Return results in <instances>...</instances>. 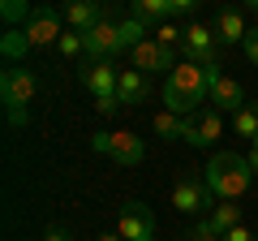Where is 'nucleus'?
<instances>
[{"label": "nucleus", "instance_id": "obj_1", "mask_svg": "<svg viewBox=\"0 0 258 241\" xmlns=\"http://www.w3.org/2000/svg\"><path fill=\"white\" fill-rule=\"evenodd\" d=\"M207 99H211V69L181 61L164 78V108L176 112V116H198L207 108Z\"/></svg>", "mask_w": 258, "mask_h": 241}, {"label": "nucleus", "instance_id": "obj_2", "mask_svg": "<svg viewBox=\"0 0 258 241\" xmlns=\"http://www.w3.org/2000/svg\"><path fill=\"white\" fill-rule=\"evenodd\" d=\"M203 181H207V190H211L220 203H237V198L254 186V168H249V159L237 155V151H215L211 164H207V172H203Z\"/></svg>", "mask_w": 258, "mask_h": 241}, {"label": "nucleus", "instance_id": "obj_3", "mask_svg": "<svg viewBox=\"0 0 258 241\" xmlns=\"http://www.w3.org/2000/svg\"><path fill=\"white\" fill-rule=\"evenodd\" d=\"M0 99L9 108V125H26V103L35 99V74L30 69H5L0 74Z\"/></svg>", "mask_w": 258, "mask_h": 241}, {"label": "nucleus", "instance_id": "obj_4", "mask_svg": "<svg viewBox=\"0 0 258 241\" xmlns=\"http://www.w3.org/2000/svg\"><path fill=\"white\" fill-rule=\"evenodd\" d=\"M185 61H194V65L203 69H215V61H220V35H215V26H203V22H189L185 26Z\"/></svg>", "mask_w": 258, "mask_h": 241}, {"label": "nucleus", "instance_id": "obj_5", "mask_svg": "<svg viewBox=\"0 0 258 241\" xmlns=\"http://www.w3.org/2000/svg\"><path fill=\"white\" fill-rule=\"evenodd\" d=\"M176 65H181L176 52H172V47H164V43H155V35L129 52V69H138V74H147V78H151V74H164V69L172 74Z\"/></svg>", "mask_w": 258, "mask_h": 241}, {"label": "nucleus", "instance_id": "obj_6", "mask_svg": "<svg viewBox=\"0 0 258 241\" xmlns=\"http://www.w3.org/2000/svg\"><path fill=\"white\" fill-rule=\"evenodd\" d=\"M215 138H224V112H215L211 103H207L198 116L185 120L181 142H189V147H215Z\"/></svg>", "mask_w": 258, "mask_h": 241}, {"label": "nucleus", "instance_id": "obj_7", "mask_svg": "<svg viewBox=\"0 0 258 241\" xmlns=\"http://www.w3.org/2000/svg\"><path fill=\"white\" fill-rule=\"evenodd\" d=\"M82 43H86V61H112L116 52H125L120 47V26L112 18H103L99 26H91L82 35Z\"/></svg>", "mask_w": 258, "mask_h": 241}, {"label": "nucleus", "instance_id": "obj_8", "mask_svg": "<svg viewBox=\"0 0 258 241\" xmlns=\"http://www.w3.org/2000/svg\"><path fill=\"white\" fill-rule=\"evenodd\" d=\"M26 43L30 47L60 43V13H56V9H30L26 13Z\"/></svg>", "mask_w": 258, "mask_h": 241}, {"label": "nucleus", "instance_id": "obj_9", "mask_svg": "<svg viewBox=\"0 0 258 241\" xmlns=\"http://www.w3.org/2000/svg\"><path fill=\"white\" fill-rule=\"evenodd\" d=\"M172 207L185 211V215H194V211H203V207H215V194L207 190V181H198V176H181L172 186Z\"/></svg>", "mask_w": 258, "mask_h": 241}, {"label": "nucleus", "instance_id": "obj_10", "mask_svg": "<svg viewBox=\"0 0 258 241\" xmlns=\"http://www.w3.org/2000/svg\"><path fill=\"white\" fill-rule=\"evenodd\" d=\"M120 237L125 241H151L155 237V211H151L147 203H129L125 211H120Z\"/></svg>", "mask_w": 258, "mask_h": 241}, {"label": "nucleus", "instance_id": "obj_11", "mask_svg": "<svg viewBox=\"0 0 258 241\" xmlns=\"http://www.w3.org/2000/svg\"><path fill=\"white\" fill-rule=\"evenodd\" d=\"M241 99H245V95H241V82H232L228 74L211 69V99H207V103H211L215 112H232V116H237V112L245 108Z\"/></svg>", "mask_w": 258, "mask_h": 241}, {"label": "nucleus", "instance_id": "obj_12", "mask_svg": "<svg viewBox=\"0 0 258 241\" xmlns=\"http://www.w3.org/2000/svg\"><path fill=\"white\" fill-rule=\"evenodd\" d=\"M116 82H120V69L112 61H86L82 65V86L95 95H116Z\"/></svg>", "mask_w": 258, "mask_h": 241}, {"label": "nucleus", "instance_id": "obj_13", "mask_svg": "<svg viewBox=\"0 0 258 241\" xmlns=\"http://www.w3.org/2000/svg\"><path fill=\"white\" fill-rule=\"evenodd\" d=\"M142 155H147V147H142L138 134H112V151H108V159H116L120 168H134V164H142Z\"/></svg>", "mask_w": 258, "mask_h": 241}, {"label": "nucleus", "instance_id": "obj_14", "mask_svg": "<svg viewBox=\"0 0 258 241\" xmlns=\"http://www.w3.org/2000/svg\"><path fill=\"white\" fill-rule=\"evenodd\" d=\"M151 95V78L138 74V69H120V82H116V99L120 103H142Z\"/></svg>", "mask_w": 258, "mask_h": 241}, {"label": "nucleus", "instance_id": "obj_15", "mask_svg": "<svg viewBox=\"0 0 258 241\" xmlns=\"http://www.w3.org/2000/svg\"><path fill=\"white\" fill-rule=\"evenodd\" d=\"M103 18H108V13H103L99 5H86V0H78V5H69V9H64V22H69V30H74V35H86V30L99 26Z\"/></svg>", "mask_w": 258, "mask_h": 241}, {"label": "nucleus", "instance_id": "obj_16", "mask_svg": "<svg viewBox=\"0 0 258 241\" xmlns=\"http://www.w3.org/2000/svg\"><path fill=\"white\" fill-rule=\"evenodd\" d=\"M215 35H220V43H245V18H241L237 9H224L220 18H215Z\"/></svg>", "mask_w": 258, "mask_h": 241}, {"label": "nucleus", "instance_id": "obj_17", "mask_svg": "<svg viewBox=\"0 0 258 241\" xmlns=\"http://www.w3.org/2000/svg\"><path fill=\"white\" fill-rule=\"evenodd\" d=\"M116 26H120V47H125V52H134L138 43H147V39H151L147 22H142V18H134V13H129V18H120Z\"/></svg>", "mask_w": 258, "mask_h": 241}, {"label": "nucleus", "instance_id": "obj_18", "mask_svg": "<svg viewBox=\"0 0 258 241\" xmlns=\"http://www.w3.org/2000/svg\"><path fill=\"white\" fill-rule=\"evenodd\" d=\"M211 224H215L220 232H232V228L241 224V207H237V203H215V207H211Z\"/></svg>", "mask_w": 258, "mask_h": 241}, {"label": "nucleus", "instance_id": "obj_19", "mask_svg": "<svg viewBox=\"0 0 258 241\" xmlns=\"http://www.w3.org/2000/svg\"><path fill=\"white\" fill-rule=\"evenodd\" d=\"M232 134L254 142V138H258V108H241L237 116H232Z\"/></svg>", "mask_w": 258, "mask_h": 241}, {"label": "nucleus", "instance_id": "obj_20", "mask_svg": "<svg viewBox=\"0 0 258 241\" xmlns=\"http://www.w3.org/2000/svg\"><path fill=\"white\" fill-rule=\"evenodd\" d=\"M185 120H189V116H176V112H159V116H155V134H164V138H181V134H185Z\"/></svg>", "mask_w": 258, "mask_h": 241}, {"label": "nucleus", "instance_id": "obj_21", "mask_svg": "<svg viewBox=\"0 0 258 241\" xmlns=\"http://www.w3.org/2000/svg\"><path fill=\"white\" fill-rule=\"evenodd\" d=\"M185 241H224V232L211 224V215H203V220H198L189 232H185Z\"/></svg>", "mask_w": 258, "mask_h": 241}, {"label": "nucleus", "instance_id": "obj_22", "mask_svg": "<svg viewBox=\"0 0 258 241\" xmlns=\"http://www.w3.org/2000/svg\"><path fill=\"white\" fill-rule=\"evenodd\" d=\"M60 56H69V61H78V56H86V43H82V35H74V30H69V35H60Z\"/></svg>", "mask_w": 258, "mask_h": 241}, {"label": "nucleus", "instance_id": "obj_23", "mask_svg": "<svg viewBox=\"0 0 258 241\" xmlns=\"http://www.w3.org/2000/svg\"><path fill=\"white\" fill-rule=\"evenodd\" d=\"M155 43H164V47H172V52H176V43H185V30H176L172 22H164V26L155 30Z\"/></svg>", "mask_w": 258, "mask_h": 241}, {"label": "nucleus", "instance_id": "obj_24", "mask_svg": "<svg viewBox=\"0 0 258 241\" xmlns=\"http://www.w3.org/2000/svg\"><path fill=\"white\" fill-rule=\"evenodd\" d=\"M116 108H120L116 95H95V112H99V116H112Z\"/></svg>", "mask_w": 258, "mask_h": 241}, {"label": "nucleus", "instance_id": "obj_25", "mask_svg": "<svg viewBox=\"0 0 258 241\" xmlns=\"http://www.w3.org/2000/svg\"><path fill=\"white\" fill-rule=\"evenodd\" d=\"M241 47H245V56L254 61V69H258V30H249V35H245V43H241Z\"/></svg>", "mask_w": 258, "mask_h": 241}, {"label": "nucleus", "instance_id": "obj_26", "mask_svg": "<svg viewBox=\"0 0 258 241\" xmlns=\"http://www.w3.org/2000/svg\"><path fill=\"white\" fill-rule=\"evenodd\" d=\"M91 151L108 155V151H112V134H95V138H91Z\"/></svg>", "mask_w": 258, "mask_h": 241}, {"label": "nucleus", "instance_id": "obj_27", "mask_svg": "<svg viewBox=\"0 0 258 241\" xmlns=\"http://www.w3.org/2000/svg\"><path fill=\"white\" fill-rule=\"evenodd\" d=\"M224 241H258V237H254V232L245 228V224H237L232 232H224Z\"/></svg>", "mask_w": 258, "mask_h": 241}, {"label": "nucleus", "instance_id": "obj_28", "mask_svg": "<svg viewBox=\"0 0 258 241\" xmlns=\"http://www.w3.org/2000/svg\"><path fill=\"white\" fill-rule=\"evenodd\" d=\"M245 159H249V168H254V172H258V138L249 142V155H245Z\"/></svg>", "mask_w": 258, "mask_h": 241}, {"label": "nucleus", "instance_id": "obj_29", "mask_svg": "<svg viewBox=\"0 0 258 241\" xmlns=\"http://www.w3.org/2000/svg\"><path fill=\"white\" fill-rule=\"evenodd\" d=\"M43 241H69V237H64V232H60V228H52V232H47V237H43Z\"/></svg>", "mask_w": 258, "mask_h": 241}, {"label": "nucleus", "instance_id": "obj_30", "mask_svg": "<svg viewBox=\"0 0 258 241\" xmlns=\"http://www.w3.org/2000/svg\"><path fill=\"white\" fill-rule=\"evenodd\" d=\"M99 241H125V237H120V232H103Z\"/></svg>", "mask_w": 258, "mask_h": 241}, {"label": "nucleus", "instance_id": "obj_31", "mask_svg": "<svg viewBox=\"0 0 258 241\" xmlns=\"http://www.w3.org/2000/svg\"><path fill=\"white\" fill-rule=\"evenodd\" d=\"M249 13H258V0H249Z\"/></svg>", "mask_w": 258, "mask_h": 241}, {"label": "nucleus", "instance_id": "obj_32", "mask_svg": "<svg viewBox=\"0 0 258 241\" xmlns=\"http://www.w3.org/2000/svg\"><path fill=\"white\" fill-rule=\"evenodd\" d=\"M151 241H155V237H151Z\"/></svg>", "mask_w": 258, "mask_h": 241}]
</instances>
